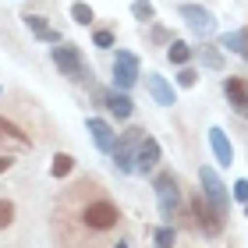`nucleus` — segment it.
<instances>
[{
    "label": "nucleus",
    "instance_id": "f257e3e1",
    "mask_svg": "<svg viewBox=\"0 0 248 248\" xmlns=\"http://www.w3.org/2000/svg\"><path fill=\"white\" fill-rule=\"evenodd\" d=\"M50 223L57 248H107L121 231L124 213L96 174H82L57 191Z\"/></svg>",
    "mask_w": 248,
    "mask_h": 248
},
{
    "label": "nucleus",
    "instance_id": "f03ea898",
    "mask_svg": "<svg viewBox=\"0 0 248 248\" xmlns=\"http://www.w3.org/2000/svg\"><path fill=\"white\" fill-rule=\"evenodd\" d=\"M153 191H156V206H160L163 223H174L185 217V195H181V177L174 170H160L153 177Z\"/></svg>",
    "mask_w": 248,
    "mask_h": 248
},
{
    "label": "nucleus",
    "instance_id": "7ed1b4c3",
    "mask_svg": "<svg viewBox=\"0 0 248 248\" xmlns=\"http://www.w3.org/2000/svg\"><path fill=\"white\" fill-rule=\"evenodd\" d=\"M53 64H57V71L67 78V82H78V85H93V67L85 64L82 50L75 46V43H57V46L50 50Z\"/></svg>",
    "mask_w": 248,
    "mask_h": 248
},
{
    "label": "nucleus",
    "instance_id": "20e7f679",
    "mask_svg": "<svg viewBox=\"0 0 248 248\" xmlns=\"http://www.w3.org/2000/svg\"><path fill=\"white\" fill-rule=\"evenodd\" d=\"M39 139L32 135V124H25L18 114H0V149H36Z\"/></svg>",
    "mask_w": 248,
    "mask_h": 248
},
{
    "label": "nucleus",
    "instance_id": "39448f33",
    "mask_svg": "<svg viewBox=\"0 0 248 248\" xmlns=\"http://www.w3.org/2000/svg\"><path fill=\"white\" fill-rule=\"evenodd\" d=\"M188 209H191V223H195V231H202L206 238H217V234H223V223H227V217L213 206V202L202 195V191H195V195L188 199Z\"/></svg>",
    "mask_w": 248,
    "mask_h": 248
},
{
    "label": "nucleus",
    "instance_id": "423d86ee",
    "mask_svg": "<svg viewBox=\"0 0 248 248\" xmlns=\"http://www.w3.org/2000/svg\"><path fill=\"white\" fill-rule=\"evenodd\" d=\"M145 139V128H128L117 135V145H114V167L117 174H135V156H139V145Z\"/></svg>",
    "mask_w": 248,
    "mask_h": 248
},
{
    "label": "nucleus",
    "instance_id": "0eeeda50",
    "mask_svg": "<svg viewBox=\"0 0 248 248\" xmlns=\"http://www.w3.org/2000/svg\"><path fill=\"white\" fill-rule=\"evenodd\" d=\"M139 57H135L131 50H117L114 53V89H121V93H131L135 85H139Z\"/></svg>",
    "mask_w": 248,
    "mask_h": 248
},
{
    "label": "nucleus",
    "instance_id": "6e6552de",
    "mask_svg": "<svg viewBox=\"0 0 248 248\" xmlns=\"http://www.w3.org/2000/svg\"><path fill=\"white\" fill-rule=\"evenodd\" d=\"M177 15H181V18H185V25L195 32V36H202V39L217 32V15H213V11H206L202 4H188V0H181Z\"/></svg>",
    "mask_w": 248,
    "mask_h": 248
},
{
    "label": "nucleus",
    "instance_id": "1a4fd4ad",
    "mask_svg": "<svg viewBox=\"0 0 248 248\" xmlns=\"http://www.w3.org/2000/svg\"><path fill=\"white\" fill-rule=\"evenodd\" d=\"M199 185H202V195H206L213 206H217L223 217H227V209H231V195H227V185L220 181V174L213 170V167H202V170H199Z\"/></svg>",
    "mask_w": 248,
    "mask_h": 248
},
{
    "label": "nucleus",
    "instance_id": "9d476101",
    "mask_svg": "<svg viewBox=\"0 0 248 248\" xmlns=\"http://www.w3.org/2000/svg\"><path fill=\"white\" fill-rule=\"evenodd\" d=\"M223 96H227V103H231L234 114L248 121V82H245V78L227 75V78H223Z\"/></svg>",
    "mask_w": 248,
    "mask_h": 248
},
{
    "label": "nucleus",
    "instance_id": "9b49d317",
    "mask_svg": "<svg viewBox=\"0 0 248 248\" xmlns=\"http://www.w3.org/2000/svg\"><path fill=\"white\" fill-rule=\"evenodd\" d=\"M160 156H163L160 142H156L153 135H145L142 145H139V156H135V174H153L156 167H160Z\"/></svg>",
    "mask_w": 248,
    "mask_h": 248
},
{
    "label": "nucleus",
    "instance_id": "f8f14e48",
    "mask_svg": "<svg viewBox=\"0 0 248 248\" xmlns=\"http://www.w3.org/2000/svg\"><path fill=\"white\" fill-rule=\"evenodd\" d=\"M85 128H89V135H93V142H96V149H99V153H114V145H117V131L110 128V121H103V117H89V121H85Z\"/></svg>",
    "mask_w": 248,
    "mask_h": 248
},
{
    "label": "nucleus",
    "instance_id": "ddd939ff",
    "mask_svg": "<svg viewBox=\"0 0 248 248\" xmlns=\"http://www.w3.org/2000/svg\"><path fill=\"white\" fill-rule=\"evenodd\" d=\"M145 89H149L153 103H160V107H174V103H177V93H174V85L167 82L163 75H156V71H149V75H145Z\"/></svg>",
    "mask_w": 248,
    "mask_h": 248
},
{
    "label": "nucleus",
    "instance_id": "4468645a",
    "mask_svg": "<svg viewBox=\"0 0 248 248\" xmlns=\"http://www.w3.org/2000/svg\"><path fill=\"white\" fill-rule=\"evenodd\" d=\"M209 145H213V156L220 160V167L234 163V145H231L227 135H223V128H209Z\"/></svg>",
    "mask_w": 248,
    "mask_h": 248
},
{
    "label": "nucleus",
    "instance_id": "2eb2a0df",
    "mask_svg": "<svg viewBox=\"0 0 248 248\" xmlns=\"http://www.w3.org/2000/svg\"><path fill=\"white\" fill-rule=\"evenodd\" d=\"M220 50H231V53H238L241 61H248V25L234 29V32H223L220 36Z\"/></svg>",
    "mask_w": 248,
    "mask_h": 248
},
{
    "label": "nucleus",
    "instance_id": "dca6fc26",
    "mask_svg": "<svg viewBox=\"0 0 248 248\" xmlns=\"http://www.w3.org/2000/svg\"><path fill=\"white\" fill-rule=\"evenodd\" d=\"M191 57H195V50H191L188 43H181V39H174L170 46H167V61H170V64H177V67H185Z\"/></svg>",
    "mask_w": 248,
    "mask_h": 248
},
{
    "label": "nucleus",
    "instance_id": "f3484780",
    "mask_svg": "<svg viewBox=\"0 0 248 248\" xmlns=\"http://www.w3.org/2000/svg\"><path fill=\"white\" fill-rule=\"evenodd\" d=\"M131 18L142 21V25H153L156 21V4L153 0H131Z\"/></svg>",
    "mask_w": 248,
    "mask_h": 248
},
{
    "label": "nucleus",
    "instance_id": "a211bd4d",
    "mask_svg": "<svg viewBox=\"0 0 248 248\" xmlns=\"http://www.w3.org/2000/svg\"><path fill=\"white\" fill-rule=\"evenodd\" d=\"M195 53L202 57V64H206V67H213V71H223V57H220V43H217V46H209V43H202V46H199Z\"/></svg>",
    "mask_w": 248,
    "mask_h": 248
},
{
    "label": "nucleus",
    "instance_id": "6ab92c4d",
    "mask_svg": "<svg viewBox=\"0 0 248 248\" xmlns=\"http://www.w3.org/2000/svg\"><path fill=\"white\" fill-rule=\"evenodd\" d=\"M71 170H75V156H67V153H57V156H53V163H50V177H57V181H61V177H67Z\"/></svg>",
    "mask_w": 248,
    "mask_h": 248
},
{
    "label": "nucleus",
    "instance_id": "aec40b11",
    "mask_svg": "<svg viewBox=\"0 0 248 248\" xmlns=\"http://www.w3.org/2000/svg\"><path fill=\"white\" fill-rule=\"evenodd\" d=\"M153 241H156V248H174V241H177V227H174V223H163V227H156V231H153Z\"/></svg>",
    "mask_w": 248,
    "mask_h": 248
},
{
    "label": "nucleus",
    "instance_id": "412c9836",
    "mask_svg": "<svg viewBox=\"0 0 248 248\" xmlns=\"http://www.w3.org/2000/svg\"><path fill=\"white\" fill-rule=\"evenodd\" d=\"M71 18H75V25H93L96 21V11L85 4V0H75L71 4Z\"/></svg>",
    "mask_w": 248,
    "mask_h": 248
},
{
    "label": "nucleus",
    "instance_id": "4be33fe9",
    "mask_svg": "<svg viewBox=\"0 0 248 248\" xmlns=\"http://www.w3.org/2000/svg\"><path fill=\"white\" fill-rule=\"evenodd\" d=\"M93 46L114 50V46H117V32H114V29H96V32H93Z\"/></svg>",
    "mask_w": 248,
    "mask_h": 248
},
{
    "label": "nucleus",
    "instance_id": "5701e85b",
    "mask_svg": "<svg viewBox=\"0 0 248 248\" xmlns=\"http://www.w3.org/2000/svg\"><path fill=\"white\" fill-rule=\"evenodd\" d=\"M21 21H25V29L36 32V36L50 29V25H46V15H36V11H25V15H21Z\"/></svg>",
    "mask_w": 248,
    "mask_h": 248
},
{
    "label": "nucleus",
    "instance_id": "b1692460",
    "mask_svg": "<svg viewBox=\"0 0 248 248\" xmlns=\"http://www.w3.org/2000/svg\"><path fill=\"white\" fill-rule=\"evenodd\" d=\"M15 202H11V199H0V231H7L11 227V223H15Z\"/></svg>",
    "mask_w": 248,
    "mask_h": 248
},
{
    "label": "nucleus",
    "instance_id": "393cba45",
    "mask_svg": "<svg viewBox=\"0 0 248 248\" xmlns=\"http://www.w3.org/2000/svg\"><path fill=\"white\" fill-rule=\"evenodd\" d=\"M177 85H181V89H195V85H199V71L185 64L181 71H177Z\"/></svg>",
    "mask_w": 248,
    "mask_h": 248
},
{
    "label": "nucleus",
    "instance_id": "a878e982",
    "mask_svg": "<svg viewBox=\"0 0 248 248\" xmlns=\"http://www.w3.org/2000/svg\"><path fill=\"white\" fill-rule=\"evenodd\" d=\"M149 39H153V43H160V46H170V43H174V32H170V29H163V25H153Z\"/></svg>",
    "mask_w": 248,
    "mask_h": 248
},
{
    "label": "nucleus",
    "instance_id": "bb28decb",
    "mask_svg": "<svg viewBox=\"0 0 248 248\" xmlns=\"http://www.w3.org/2000/svg\"><path fill=\"white\" fill-rule=\"evenodd\" d=\"M36 39H43V43H53V46H57V43H64L57 29H46V32H39V36H36Z\"/></svg>",
    "mask_w": 248,
    "mask_h": 248
},
{
    "label": "nucleus",
    "instance_id": "cd10ccee",
    "mask_svg": "<svg viewBox=\"0 0 248 248\" xmlns=\"http://www.w3.org/2000/svg\"><path fill=\"white\" fill-rule=\"evenodd\" d=\"M234 199H238V202H248V181H234Z\"/></svg>",
    "mask_w": 248,
    "mask_h": 248
},
{
    "label": "nucleus",
    "instance_id": "c85d7f7f",
    "mask_svg": "<svg viewBox=\"0 0 248 248\" xmlns=\"http://www.w3.org/2000/svg\"><path fill=\"white\" fill-rule=\"evenodd\" d=\"M11 167H15V156H11V153H0V174H7Z\"/></svg>",
    "mask_w": 248,
    "mask_h": 248
},
{
    "label": "nucleus",
    "instance_id": "c756f323",
    "mask_svg": "<svg viewBox=\"0 0 248 248\" xmlns=\"http://www.w3.org/2000/svg\"><path fill=\"white\" fill-rule=\"evenodd\" d=\"M114 248H128V241H117V245H114Z\"/></svg>",
    "mask_w": 248,
    "mask_h": 248
},
{
    "label": "nucleus",
    "instance_id": "7c9ffc66",
    "mask_svg": "<svg viewBox=\"0 0 248 248\" xmlns=\"http://www.w3.org/2000/svg\"><path fill=\"white\" fill-rule=\"evenodd\" d=\"M245 217H248V202H245Z\"/></svg>",
    "mask_w": 248,
    "mask_h": 248
},
{
    "label": "nucleus",
    "instance_id": "2f4dec72",
    "mask_svg": "<svg viewBox=\"0 0 248 248\" xmlns=\"http://www.w3.org/2000/svg\"><path fill=\"white\" fill-rule=\"evenodd\" d=\"M0 99H4V89H0Z\"/></svg>",
    "mask_w": 248,
    "mask_h": 248
}]
</instances>
